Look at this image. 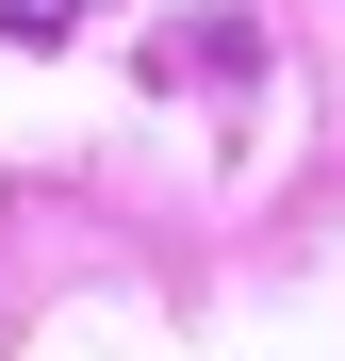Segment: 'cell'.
Masks as SVG:
<instances>
[{"label":"cell","instance_id":"obj_1","mask_svg":"<svg viewBox=\"0 0 345 361\" xmlns=\"http://www.w3.org/2000/svg\"><path fill=\"white\" fill-rule=\"evenodd\" d=\"M83 17V0H0V33H66Z\"/></svg>","mask_w":345,"mask_h":361}]
</instances>
